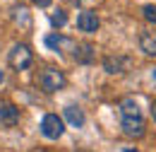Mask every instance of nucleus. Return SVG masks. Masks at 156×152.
Here are the masks:
<instances>
[{"label": "nucleus", "instance_id": "obj_1", "mask_svg": "<svg viewBox=\"0 0 156 152\" xmlns=\"http://www.w3.org/2000/svg\"><path fill=\"white\" fill-rule=\"evenodd\" d=\"M65 82H67V77H65V73L62 70H58V68H43L39 75V85L43 92H48V94H53V92H58V89H62L65 87Z\"/></svg>", "mask_w": 156, "mask_h": 152}, {"label": "nucleus", "instance_id": "obj_2", "mask_svg": "<svg viewBox=\"0 0 156 152\" xmlns=\"http://www.w3.org/2000/svg\"><path fill=\"white\" fill-rule=\"evenodd\" d=\"M7 63L15 70H27L34 63V53H31V48L27 44H15L10 48V53H7Z\"/></svg>", "mask_w": 156, "mask_h": 152}, {"label": "nucleus", "instance_id": "obj_3", "mask_svg": "<svg viewBox=\"0 0 156 152\" xmlns=\"http://www.w3.org/2000/svg\"><path fill=\"white\" fill-rule=\"evenodd\" d=\"M65 133V121L58 114H46L41 121V135L48 138V140H58Z\"/></svg>", "mask_w": 156, "mask_h": 152}, {"label": "nucleus", "instance_id": "obj_4", "mask_svg": "<svg viewBox=\"0 0 156 152\" xmlns=\"http://www.w3.org/2000/svg\"><path fill=\"white\" fill-rule=\"evenodd\" d=\"M132 68V58L130 56H106L103 58V70L108 75H122Z\"/></svg>", "mask_w": 156, "mask_h": 152}, {"label": "nucleus", "instance_id": "obj_5", "mask_svg": "<svg viewBox=\"0 0 156 152\" xmlns=\"http://www.w3.org/2000/svg\"><path fill=\"white\" fill-rule=\"evenodd\" d=\"M120 128H122V133L127 135V138H142V135L147 133V123H144L142 116L122 118V121H120Z\"/></svg>", "mask_w": 156, "mask_h": 152}, {"label": "nucleus", "instance_id": "obj_6", "mask_svg": "<svg viewBox=\"0 0 156 152\" xmlns=\"http://www.w3.org/2000/svg\"><path fill=\"white\" fill-rule=\"evenodd\" d=\"M46 46L51 51H55V53H67V51H75L77 48V44L72 39L62 36V34H48L46 36Z\"/></svg>", "mask_w": 156, "mask_h": 152}, {"label": "nucleus", "instance_id": "obj_7", "mask_svg": "<svg viewBox=\"0 0 156 152\" xmlns=\"http://www.w3.org/2000/svg\"><path fill=\"white\" fill-rule=\"evenodd\" d=\"M77 27L79 32H87V34H94L98 32V27H101V22H98V15L94 10H82L77 17Z\"/></svg>", "mask_w": 156, "mask_h": 152}, {"label": "nucleus", "instance_id": "obj_8", "mask_svg": "<svg viewBox=\"0 0 156 152\" xmlns=\"http://www.w3.org/2000/svg\"><path fill=\"white\" fill-rule=\"evenodd\" d=\"M0 123H2L5 128H15V126L20 123V109H17L15 104H10V101L0 104Z\"/></svg>", "mask_w": 156, "mask_h": 152}, {"label": "nucleus", "instance_id": "obj_9", "mask_svg": "<svg viewBox=\"0 0 156 152\" xmlns=\"http://www.w3.org/2000/svg\"><path fill=\"white\" fill-rule=\"evenodd\" d=\"M65 121H67L72 128H82V126L87 123V116H84V111H82L79 106L70 104V106H65Z\"/></svg>", "mask_w": 156, "mask_h": 152}, {"label": "nucleus", "instance_id": "obj_10", "mask_svg": "<svg viewBox=\"0 0 156 152\" xmlns=\"http://www.w3.org/2000/svg\"><path fill=\"white\" fill-rule=\"evenodd\" d=\"M94 56H96V51H94L91 44H77V48H75V53H72V58H75L77 63H82V65H89V63L94 60Z\"/></svg>", "mask_w": 156, "mask_h": 152}, {"label": "nucleus", "instance_id": "obj_11", "mask_svg": "<svg viewBox=\"0 0 156 152\" xmlns=\"http://www.w3.org/2000/svg\"><path fill=\"white\" fill-rule=\"evenodd\" d=\"M139 48L147 56H156V32H142L139 34Z\"/></svg>", "mask_w": 156, "mask_h": 152}, {"label": "nucleus", "instance_id": "obj_12", "mask_svg": "<svg viewBox=\"0 0 156 152\" xmlns=\"http://www.w3.org/2000/svg\"><path fill=\"white\" fill-rule=\"evenodd\" d=\"M120 114H122V118H132V116H142V111H139V104L135 99L127 97V99L120 101Z\"/></svg>", "mask_w": 156, "mask_h": 152}, {"label": "nucleus", "instance_id": "obj_13", "mask_svg": "<svg viewBox=\"0 0 156 152\" xmlns=\"http://www.w3.org/2000/svg\"><path fill=\"white\" fill-rule=\"evenodd\" d=\"M12 17H15V22H22V27H31L29 10H27L24 5H15V7H12Z\"/></svg>", "mask_w": 156, "mask_h": 152}, {"label": "nucleus", "instance_id": "obj_14", "mask_svg": "<svg viewBox=\"0 0 156 152\" xmlns=\"http://www.w3.org/2000/svg\"><path fill=\"white\" fill-rule=\"evenodd\" d=\"M51 24H53V27H65V24H67V12H65V10H55V12H53V15H51Z\"/></svg>", "mask_w": 156, "mask_h": 152}, {"label": "nucleus", "instance_id": "obj_15", "mask_svg": "<svg viewBox=\"0 0 156 152\" xmlns=\"http://www.w3.org/2000/svg\"><path fill=\"white\" fill-rule=\"evenodd\" d=\"M142 15H144L147 22L156 24V5H144V7H142Z\"/></svg>", "mask_w": 156, "mask_h": 152}, {"label": "nucleus", "instance_id": "obj_16", "mask_svg": "<svg viewBox=\"0 0 156 152\" xmlns=\"http://www.w3.org/2000/svg\"><path fill=\"white\" fill-rule=\"evenodd\" d=\"M34 5H39V7H48L51 5V0H31Z\"/></svg>", "mask_w": 156, "mask_h": 152}, {"label": "nucleus", "instance_id": "obj_17", "mask_svg": "<svg viewBox=\"0 0 156 152\" xmlns=\"http://www.w3.org/2000/svg\"><path fill=\"white\" fill-rule=\"evenodd\" d=\"M151 118H154V121H156V99H154V101H151Z\"/></svg>", "mask_w": 156, "mask_h": 152}, {"label": "nucleus", "instance_id": "obj_18", "mask_svg": "<svg viewBox=\"0 0 156 152\" xmlns=\"http://www.w3.org/2000/svg\"><path fill=\"white\" fill-rule=\"evenodd\" d=\"M2 80H5V73H2V70H0V85H2Z\"/></svg>", "mask_w": 156, "mask_h": 152}, {"label": "nucleus", "instance_id": "obj_19", "mask_svg": "<svg viewBox=\"0 0 156 152\" xmlns=\"http://www.w3.org/2000/svg\"><path fill=\"white\" fill-rule=\"evenodd\" d=\"M70 2H72V5H79V2H82V0H70Z\"/></svg>", "mask_w": 156, "mask_h": 152}, {"label": "nucleus", "instance_id": "obj_20", "mask_svg": "<svg viewBox=\"0 0 156 152\" xmlns=\"http://www.w3.org/2000/svg\"><path fill=\"white\" fill-rule=\"evenodd\" d=\"M125 152H137V150H125Z\"/></svg>", "mask_w": 156, "mask_h": 152}, {"label": "nucleus", "instance_id": "obj_21", "mask_svg": "<svg viewBox=\"0 0 156 152\" xmlns=\"http://www.w3.org/2000/svg\"><path fill=\"white\" fill-rule=\"evenodd\" d=\"M154 80H156V70H154Z\"/></svg>", "mask_w": 156, "mask_h": 152}, {"label": "nucleus", "instance_id": "obj_22", "mask_svg": "<svg viewBox=\"0 0 156 152\" xmlns=\"http://www.w3.org/2000/svg\"><path fill=\"white\" fill-rule=\"evenodd\" d=\"M77 152H87V150H77Z\"/></svg>", "mask_w": 156, "mask_h": 152}]
</instances>
